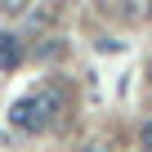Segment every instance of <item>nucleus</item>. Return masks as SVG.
Returning a JSON list of instances; mask_svg holds the SVG:
<instances>
[{
    "label": "nucleus",
    "instance_id": "nucleus-1",
    "mask_svg": "<svg viewBox=\"0 0 152 152\" xmlns=\"http://www.w3.org/2000/svg\"><path fill=\"white\" fill-rule=\"evenodd\" d=\"M54 112H58V94L40 90V94H27V99H18V103L9 107V121H14V130H27V134H36V130H45V125L54 121Z\"/></svg>",
    "mask_w": 152,
    "mask_h": 152
},
{
    "label": "nucleus",
    "instance_id": "nucleus-4",
    "mask_svg": "<svg viewBox=\"0 0 152 152\" xmlns=\"http://www.w3.org/2000/svg\"><path fill=\"white\" fill-rule=\"evenodd\" d=\"M85 152H107V148H85Z\"/></svg>",
    "mask_w": 152,
    "mask_h": 152
},
{
    "label": "nucleus",
    "instance_id": "nucleus-3",
    "mask_svg": "<svg viewBox=\"0 0 152 152\" xmlns=\"http://www.w3.org/2000/svg\"><path fill=\"white\" fill-rule=\"evenodd\" d=\"M143 143H152V121H148V125H143Z\"/></svg>",
    "mask_w": 152,
    "mask_h": 152
},
{
    "label": "nucleus",
    "instance_id": "nucleus-2",
    "mask_svg": "<svg viewBox=\"0 0 152 152\" xmlns=\"http://www.w3.org/2000/svg\"><path fill=\"white\" fill-rule=\"evenodd\" d=\"M18 63H23V45H18V36L0 31V67H5V72H14Z\"/></svg>",
    "mask_w": 152,
    "mask_h": 152
}]
</instances>
